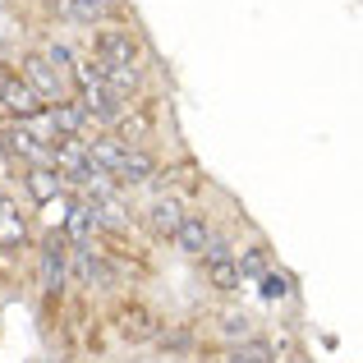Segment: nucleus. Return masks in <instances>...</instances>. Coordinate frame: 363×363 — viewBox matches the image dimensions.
Instances as JSON below:
<instances>
[{
    "label": "nucleus",
    "instance_id": "f257e3e1",
    "mask_svg": "<svg viewBox=\"0 0 363 363\" xmlns=\"http://www.w3.org/2000/svg\"><path fill=\"white\" fill-rule=\"evenodd\" d=\"M74 79H79V106L88 120H101V124H120L124 111H129V101L120 97V92H111L106 83L97 79V69L88 65H74Z\"/></svg>",
    "mask_w": 363,
    "mask_h": 363
},
{
    "label": "nucleus",
    "instance_id": "f03ea898",
    "mask_svg": "<svg viewBox=\"0 0 363 363\" xmlns=\"http://www.w3.org/2000/svg\"><path fill=\"white\" fill-rule=\"evenodd\" d=\"M0 147L9 152V161H23L28 170H33V166H51V147H46L23 120H14V124L0 129Z\"/></svg>",
    "mask_w": 363,
    "mask_h": 363
},
{
    "label": "nucleus",
    "instance_id": "7ed1b4c3",
    "mask_svg": "<svg viewBox=\"0 0 363 363\" xmlns=\"http://www.w3.org/2000/svg\"><path fill=\"white\" fill-rule=\"evenodd\" d=\"M23 83L37 92L42 106H46V101H51V106L65 101V79H60V69H55L46 55H28V60H23Z\"/></svg>",
    "mask_w": 363,
    "mask_h": 363
},
{
    "label": "nucleus",
    "instance_id": "20e7f679",
    "mask_svg": "<svg viewBox=\"0 0 363 363\" xmlns=\"http://www.w3.org/2000/svg\"><path fill=\"white\" fill-rule=\"evenodd\" d=\"M65 281H69V244H65V235H51L42 244V290L60 294Z\"/></svg>",
    "mask_w": 363,
    "mask_h": 363
},
{
    "label": "nucleus",
    "instance_id": "39448f33",
    "mask_svg": "<svg viewBox=\"0 0 363 363\" xmlns=\"http://www.w3.org/2000/svg\"><path fill=\"white\" fill-rule=\"evenodd\" d=\"M203 267H207V281L216 285V290H240V272H235V253L225 240H212L203 248Z\"/></svg>",
    "mask_w": 363,
    "mask_h": 363
},
{
    "label": "nucleus",
    "instance_id": "423d86ee",
    "mask_svg": "<svg viewBox=\"0 0 363 363\" xmlns=\"http://www.w3.org/2000/svg\"><path fill=\"white\" fill-rule=\"evenodd\" d=\"M0 111H5L9 120H33L42 116V101H37V92L28 88L23 79H0Z\"/></svg>",
    "mask_w": 363,
    "mask_h": 363
},
{
    "label": "nucleus",
    "instance_id": "0eeeda50",
    "mask_svg": "<svg viewBox=\"0 0 363 363\" xmlns=\"http://www.w3.org/2000/svg\"><path fill=\"white\" fill-rule=\"evenodd\" d=\"M46 124H51V133H55V143H65V138H83V129H88V116H83V106L79 101H55L51 111H42Z\"/></svg>",
    "mask_w": 363,
    "mask_h": 363
},
{
    "label": "nucleus",
    "instance_id": "6e6552de",
    "mask_svg": "<svg viewBox=\"0 0 363 363\" xmlns=\"http://www.w3.org/2000/svg\"><path fill=\"white\" fill-rule=\"evenodd\" d=\"M97 60L101 65H138V42L120 28H101L97 33Z\"/></svg>",
    "mask_w": 363,
    "mask_h": 363
},
{
    "label": "nucleus",
    "instance_id": "1a4fd4ad",
    "mask_svg": "<svg viewBox=\"0 0 363 363\" xmlns=\"http://www.w3.org/2000/svg\"><path fill=\"white\" fill-rule=\"evenodd\" d=\"M60 235H65L69 248H88L92 235H97V216H92V207L88 203H69V212H65V221H60Z\"/></svg>",
    "mask_w": 363,
    "mask_h": 363
},
{
    "label": "nucleus",
    "instance_id": "9d476101",
    "mask_svg": "<svg viewBox=\"0 0 363 363\" xmlns=\"http://www.w3.org/2000/svg\"><path fill=\"white\" fill-rule=\"evenodd\" d=\"M170 240L179 244V253H189V257H203V248L212 244V225L203 221V216H184V221L175 225V235Z\"/></svg>",
    "mask_w": 363,
    "mask_h": 363
},
{
    "label": "nucleus",
    "instance_id": "9b49d317",
    "mask_svg": "<svg viewBox=\"0 0 363 363\" xmlns=\"http://www.w3.org/2000/svg\"><path fill=\"white\" fill-rule=\"evenodd\" d=\"M69 276L83 285H106L111 281V267L101 262L92 248H69Z\"/></svg>",
    "mask_w": 363,
    "mask_h": 363
},
{
    "label": "nucleus",
    "instance_id": "f8f14e48",
    "mask_svg": "<svg viewBox=\"0 0 363 363\" xmlns=\"http://www.w3.org/2000/svg\"><path fill=\"white\" fill-rule=\"evenodd\" d=\"M120 331H124V340H157L161 336V322H157V313H152V308L133 303V308L120 313Z\"/></svg>",
    "mask_w": 363,
    "mask_h": 363
},
{
    "label": "nucleus",
    "instance_id": "ddd939ff",
    "mask_svg": "<svg viewBox=\"0 0 363 363\" xmlns=\"http://www.w3.org/2000/svg\"><path fill=\"white\" fill-rule=\"evenodd\" d=\"M55 14L69 23H106L111 18V0H55Z\"/></svg>",
    "mask_w": 363,
    "mask_h": 363
},
{
    "label": "nucleus",
    "instance_id": "4468645a",
    "mask_svg": "<svg viewBox=\"0 0 363 363\" xmlns=\"http://www.w3.org/2000/svg\"><path fill=\"white\" fill-rule=\"evenodd\" d=\"M152 175H157V161H152L143 147H129V152H124V161H120V170H116L111 179H116V184H129V189H133V184H147Z\"/></svg>",
    "mask_w": 363,
    "mask_h": 363
},
{
    "label": "nucleus",
    "instance_id": "2eb2a0df",
    "mask_svg": "<svg viewBox=\"0 0 363 363\" xmlns=\"http://www.w3.org/2000/svg\"><path fill=\"white\" fill-rule=\"evenodd\" d=\"M28 244V221L18 212V203L0 198V248H23Z\"/></svg>",
    "mask_w": 363,
    "mask_h": 363
},
{
    "label": "nucleus",
    "instance_id": "dca6fc26",
    "mask_svg": "<svg viewBox=\"0 0 363 363\" xmlns=\"http://www.w3.org/2000/svg\"><path fill=\"white\" fill-rule=\"evenodd\" d=\"M124 152H129V147H124L120 138H88V157H92V166H97V170H101L106 179H111V175L120 170Z\"/></svg>",
    "mask_w": 363,
    "mask_h": 363
},
{
    "label": "nucleus",
    "instance_id": "f3484780",
    "mask_svg": "<svg viewBox=\"0 0 363 363\" xmlns=\"http://www.w3.org/2000/svg\"><path fill=\"white\" fill-rule=\"evenodd\" d=\"M23 184H28V194H33L37 203H51V198H60V194H65V179L55 175L51 166H33V170L23 175Z\"/></svg>",
    "mask_w": 363,
    "mask_h": 363
},
{
    "label": "nucleus",
    "instance_id": "a211bd4d",
    "mask_svg": "<svg viewBox=\"0 0 363 363\" xmlns=\"http://www.w3.org/2000/svg\"><path fill=\"white\" fill-rule=\"evenodd\" d=\"M179 221H184V212H179L175 198H157V203L147 207V225H152V235H161V240H170Z\"/></svg>",
    "mask_w": 363,
    "mask_h": 363
},
{
    "label": "nucleus",
    "instance_id": "6ab92c4d",
    "mask_svg": "<svg viewBox=\"0 0 363 363\" xmlns=\"http://www.w3.org/2000/svg\"><path fill=\"white\" fill-rule=\"evenodd\" d=\"M225 363H276V350L267 345V340L248 336V340H240V345H230V354H225Z\"/></svg>",
    "mask_w": 363,
    "mask_h": 363
},
{
    "label": "nucleus",
    "instance_id": "aec40b11",
    "mask_svg": "<svg viewBox=\"0 0 363 363\" xmlns=\"http://www.w3.org/2000/svg\"><path fill=\"white\" fill-rule=\"evenodd\" d=\"M257 290H262V299H267V303L290 299V294H294V276H290V272H272V267H267V272L257 276Z\"/></svg>",
    "mask_w": 363,
    "mask_h": 363
},
{
    "label": "nucleus",
    "instance_id": "412c9836",
    "mask_svg": "<svg viewBox=\"0 0 363 363\" xmlns=\"http://www.w3.org/2000/svg\"><path fill=\"white\" fill-rule=\"evenodd\" d=\"M235 272H240V281H257V276L267 272V248H244V253H235Z\"/></svg>",
    "mask_w": 363,
    "mask_h": 363
},
{
    "label": "nucleus",
    "instance_id": "4be33fe9",
    "mask_svg": "<svg viewBox=\"0 0 363 363\" xmlns=\"http://www.w3.org/2000/svg\"><path fill=\"white\" fill-rule=\"evenodd\" d=\"M221 336L240 345V340L253 336V318H244V313H225V318H221Z\"/></svg>",
    "mask_w": 363,
    "mask_h": 363
}]
</instances>
